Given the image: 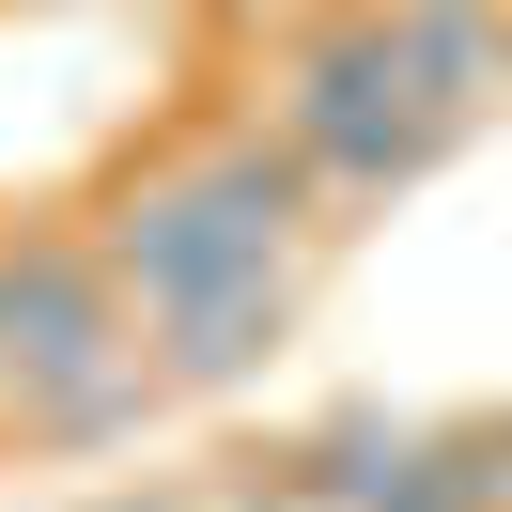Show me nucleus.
I'll use <instances>...</instances> for the list:
<instances>
[{"label":"nucleus","instance_id":"20e7f679","mask_svg":"<svg viewBox=\"0 0 512 512\" xmlns=\"http://www.w3.org/2000/svg\"><path fill=\"white\" fill-rule=\"evenodd\" d=\"M125 342H140V311H125V280H109V249H94V233H63V218H16V295H0V404H32V388L94 373V357H125Z\"/></svg>","mask_w":512,"mask_h":512},{"label":"nucleus","instance_id":"0eeeda50","mask_svg":"<svg viewBox=\"0 0 512 512\" xmlns=\"http://www.w3.org/2000/svg\"><path fill=\"white\" fill-rule=\"evenodd\" d=\"M388 32H404V63L435 78L450 109H512V0H388Z\"/></svg>","mask_w":512,"mask_h":512},{"label":"nucleus","instance_id":"39448f33","mask_svg":"<svg viewBox=\"0 0 512 512\" xmlns=\"http://www.w3.org/2000/svg\"><path fill=\"white\" fill-rule=\"evenodd\" d=\"M295 311H311V264H249V280L187 295V311H140V357L171 373V404H218L295 342Z\"/></svg>","mask_w":512,"mask_h":512},{"label":"nucleus","instance_id":"f257e3e1","mask_svg":"<svg viewBox=\"0 0 512 512\" xmlns=\"http://www.w3.org/2000/svg\"><path fill=\"white\" fill-rule=\"evenodd\" d=\"M78 233L109 249L125 311H187V295L249 280V264H311L342 218H326L311 156H295L264 109H233V125H202V140H171V156H140Z\"/></svg>","mask_w":512,"mask_h":512},{"label":"nucleus","instance_id":"1a4fd4ad","mask_svg":"<svg viewBox=\"0 0 512 512\" xmlns=\"http://www.w3.org/2000/svg\"><path fill=\"white\" fill-rule=\"evenodd\" d=\"M94 512H218V481H109Z\"/></svg>","mask_w":512,"mask_h":512},{"label":"nucleus","instance_id":"f03ea898","mask_svg":"<svg viewBox=\"0 0 512 512\" xmlns=\"http://www.w3.org/2000/svg\"><path fill=\"white\" fill-rule=\"evenodd\" d=\"M249 109L311 156V187H326V218H342V233L466 156V109L404 63L388 0H326V16H295V32L264 47V94H249Z\"/></svg>","mask_w":512,"mask_h":512},{"label":"nucleus","instance_id":"6e6552de","mask_svg":"<svg viewBox=\"0 0 512 512\" xmlns=\"http://www.w3.org/2000/svg\"><path fill=\"white\" fill-rule=\"evenodd\" d=\"M218 512H326L311 481L280 466V450H233V481H218Z\"/></svg>","mask_w":512,"mask_h":512},{"label":"nucleus","instance_id":"9b49d317","mask_svg":"<svg viewBox=\"0 0 512 512\" xmlns=\"http://www.w3.org/2000/svg\"><path fill=\"white\" fill-rule=\"evenodd\" d=\"M0 295H16V218H0Z\"/></svg>","mask_w":512,"mask_h":512},{"label":"nucleus","instance_id":"9d476101","mask_svg":"<svg viewBox=\"0 0 512 512\" xmlns=\"http://www.w3.org/2000/svg\"><path fill=\"white\" fill-rule=\"evenodd\" d=\"M481 450H497V497H512V419H481Z\"/></svg>","mask_w":512,"mask_h":512},{"label":"nucleus","instance_id":"7ed1b4c3","mask_svg":"<svg viewBox=\"0 0 512 512\" xmlns=\"http://www.w3.org/2000/svg\"><path fill=\"white\" fill-rule=\"evenodd\" d=\"M280 466L326 512H512L481 419H404V404H326L311 435H280Z\"/></svg>","mask_w":512,"mask_h":512},{"label":"nucleus","instance_id":"423d86ee","mask_svg":"<svg viewBox=\"0 0 512 512\" xmlns=\"http://www.w3.org/2000/svg\"><path fill=\"white\" fill-rule=\"evenodd\" d=\"M0 419H16V450H47V466H78V450H140V435L171 419V373L125 342V357H94V373L32 388V404H0Z\"/></svg>","mask_w":512,"mask_h":512}]
</instances>
